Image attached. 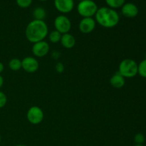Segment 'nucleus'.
<instances>
[{
    "label": "nucleus",
    "instance_id": "26",
    "mask_svg": "<svg viewBox=\"0 0 146 146\" xmlns=\"http://www.w3.org/2000/svg\"><path fill=\"white\" fill-rule=\"evenodd\" d=\"M16 146H27V145H22V144H19V145H17Z\"/></svg>",
    "mask_w": 146,
    "mask_h": 146
},
{
    "label": "nucleus",
    "instance_id": "10",
    "mask_svg": "<svg viewBox=\"0 0 146 146\" xmlns=\"http://www.w3.org/2000/svg\"><path fill=\"white\" fill-rule=\"evenodd\" d=\"M54 6L59 12L67 14L71 12L74 7V0H54Z\"/></svg>",
    "mask_w": 146,
    "mask_h": 146
},
{
    "label": "nucleus",
    "instance_id": "8",
    "mask_svg": "<svg viewBox=\"0 0 146 146\" xmlns=\"http://www.w3.org/2000/svg\"><path fill=\"white\" fill-rule=\"evenodd\" d=\"M39 67V64L37 59L32 56H27L21 60V68L26 72L33 74L35 73Z\"/></svg>",
    "mask_w": 146,
    "mask_h": 146
},
{
    "label": "nucleus",
    "instance_id": "6",
    "mask_svg": "<svg viewBox=\"0 0 146 146\" xmlns=\"http://www.w3.org/2000/svg\"><path fill=\"white\" fill-rule=\"evenodd\" d=\"M55 30L58 31L61 34H67L71 29V22L69 19L65 15H58L54 19Z\"/></svg>",
    "mask_w": 146,
    "mask_h": 146
},
{
    "label": "nucleus",
    "instance_id": "20",
    "mask_svg": "<svg viewBox=\"0 0 146 146\" xmlns=\"http://www.w3.org/2000/svg\"><path fill=\"white\" fill-rule=\"evenodd\" d=\"M145 136L142 133H137L134 136V141L136 145H143L145 142Z\"/></svg>",
    "mask_w": 146,
    "mask_h": 146
},
{
    "label": "nucleus",
    "instance_id": "12",
    "mask_svg": "<svg viewBox=\"0 0 146 146\" xmlns=\"http://www.w3.org/2000/svg\"><path fill=\"white\" fill-rule=\"evenodd\" d=\"M60 42L62 46L65 48H68V49L72 48L76 44L75 37L69 33L62 34Z\"/></svg>",
    "mask_w": 146,
    "mask_h": 146
},
{
    "label": "nucleus",
    "instance_id": "2",
    "mask_svg": "<svg viewBox=\"0 0 146 146\" xmlns=\"http://www.w3.org/2000/svg\"><path fill=\"white\" fill-rule=\"evenodd\" d=\"M96 22L100 26L107 29L116 27L120 21L118 13L113 9L108 7L98 8L95 14Z\"/></svg>",
    "mask_w": 146,
    "mask_h": 146
},
{
    "label": "nucleus",
    "instance_id": "23",
    "mask_svg": "<svg viewBox=\"0 0 146 146\" xmlns=\"http://www.w3.org/2000/svg\"><path fill=\"white\" fill-rule=\"evenodd\" d=\"M51 56L54 59H58V57H59V53L57 52V51H53L52 54H51Z\"/></svg>",
    "mask_w": 146,
    "mask_h": 146
},
{
    "label": "nucleus",
    "instance_id": "7",
    "mask_svg": "<svg viewBox=\"0 0 146 146\" xmlns=\"http://www.w3.org/2000/svg\"><path fill=\"white\" fill-rule=\"evenodd\" d=\"M50 51V46L48 42L43 40L34 43L32 46V53L35 56L42 58L46 56Z\"/></svg>",
    "mask_w": 146,
    "mask_h": 146
},
{
    "label": "nucleus",
    "instance_id": "15",
    "mask_svg": "<svg viewBox=\"0 0 146 146\" xmlns=\"http://www.w3.org/2000/svg\"><path fill=\"white\" fill-rule=\"evenodd\" d=\"M9 67L11 71H19L21 68V61L17 58H11L9 61Z\"/></svg>",
    "mask_w": 146,
    "mask_h": 146
},
{
    "label": "nucleus",
    "instance_id": "17",
    "mask_svg": "<svg viewBox=\"0 0 146 146\" xmlns=\"http://www.w3.org/2000/svg\"><path fill=\"white\" fill-rule=\"evenodd\" d=\"M61 36H62V34L61 33L58 32L56 30H54V31L50 32L49 35H48V38H49L50 41L51 43L56 44V43H58L61 41Z\"/></svg>",
    "mask_w": 146,
    "mask_h": 146
},
{
    "label": "nucleus",
    "instance_id": "3",
    "mask_svg": "<svg viewBox=\"0 0 146 146\" xmlns=\"http://www.w3.org/2000/svg\"><path fill=\"white\" fill-rule=\"evenodd\" d=\"M118 72L125 78H133L138 74V64L131 58H125L119 64Z\"/></svg>",
    "mask_w": 146,
    "mask_h": 146
},
{
    "label": "nucleus",
    "instance_id": "29",
    "mask_svg": "<svg viewBox=\"0 0 146 146\" xmlns=\"http://www.w3.org/2000/svg\"><path fill=\"white\" fill-rule=\"evenodd\" d=\"M1 135H0V143H1Z\"/></svg>",
    "mask_w": 146,
    "mask_h": 146
},
{
    "label": "nucleus",
    "instance_id": "25",
    "mask_svg": "<svg viewBox=\"0 0 146 146\" xmlns=\"http://www.w3.org/2000/svg\"><path fill=\"white\" fill-rule=\"evenodd\" d=\"M3 84H4V78H3V77L0 75V88L2 87Z\"/></svg>",
    "mask_w": 146,
    "mask_h": 146
},
{
    "label": "nucleus",
    "instance_id": "18",
    "mask_svg": "<svg viewBox=\"0 0 146 146\" xmlns=\"http://www.w3.org/2000/svg\"><path fill=\"white\" fill-rule=\"evenodd\" d=\"M138 74L143 78H146V58L138 64Z\"/></svg>",
    "mask_w": 146,
    "mask_h": 146
},
{
    "label": "nucleus",
    "instance_id": "5",
    "mask_svg": "<svg viewBox=\"0 0 146 146\" xmlns=\"http://www.w3.org/2000/svg\"><path fill=\"white\" fill-rule=\"evenodd\" d=\"M44 118L43 110L37 106L30 107L27 113V121L32 125H38L41 123Z\"/></svg>",
    "mask_w": 146,
    "mask_h": 146
},
{
    "label": "nucleus",
    "instance_id": "14",
    "mask_svg": "<svg viewBox=\"0 0 146 146\" xmlns=\"http://www.w3.org/2000/svg\"><path fill=\"white\" fill-rule=\"evenodd\" d=\"M33 17L36 20L44 21V19L46 17V11L43 7H36L33 11Z\"/></svg>",
    "mask_w": 146,
    "mask_h": 146
},
{
    "label": "nucleus",
    "instance_id": "22",
    "mask_svg": "<svg viewBox=\"0 0 146 146\" xmlns=\"http://www.w3.org/2000/svg\"><path fill=\"white\" fill-rule=\"evenodd\" d=\"M55 69L56 71H57L59 74H61L64 71V69H65V67H64V65L61 62H58L55 66Z\"/></svg>",
    "mask_w": 146,
    "mask_h": 146
},
{
    "label": "nucleus",
    "instance_id": "13",
    "mask_svg": "<svg viewBox=\"0 0 146 146\" xmlns=\"http://www.w3.org/2000/svg\"><path fill=\"white\" fill-rule=\"evenodd\" d=\"M125 84V80L123 76H121V74L118 72L115 73L114 75H113L110 78V84L112 86L113 88H123Z\"/></svg>",
    "mask_w": 146,
    "mask_h": 146
},
{
    "label": "nucleus",
    "instance_id": "4",
    "mask_svg": "<svg viewBox=\"0 0 146 146\" xmlns=\"http://www.w3.org/2000/svg\"><path fill=\"white\" fill-rule=\"evenodd\" d=\"M98 9V6L93 0H83L79 1L77 5V11L83 18L93 17L95 16Z\"/></svg>",
    "mask_w": 146,
    "mask_h": 146
},
{
    "label": "nucleus",
    "instance_id": "28",
    "mask_svg": "<svg viewBox=\"0 0 146 146\" xmlns=\"http://www.w3.org/2000/svg\"><path fill=\"white\" fill-rule=\"evenodd\" d=\"M39 1H47V0H39Z\"/></svg>",
    "mask_w": 146,
    "mask_h": 146
},
{
    "label": "nucleus",
    "instance_id": "16",
    "mask_svg": "<svg viewBox=\"0 0 146 146\" xmlns=\"http://www.w3.org/2000/svg\"><path fill=\"white\" fill-rule=\"evenodd\" d=\"M105 1L108 7L115 9L122 7V6L125 4V0H105Z\"/></svg>",
    "mask_w": 146,
    "mask_h": 146
},
{
    "label": "nucleus",
    "instance_id": "11",
    "mask_svg": "<svg viewBox=\"0 0 146 146\" xmlns=\"http://www.w3.org/2000/svg\"><path fill=\"white\" fill-rule=\"evenodd\" d=\"M121 13L126 18H134L138 14V8L133 3H125L121 7Z\"/></svg>",
    "mask_w": 146,
    "mask_h": 146
},
{
    "label": "nucleus",
    "instance_id": "21",
    "mask_svg": "<svg viewBox=\"0 0 146 146\" xmlns=\"http://www.w3.org/2000/svg\"><path fill=\"white\" fill-rule=\"evenodd\" d=\"M7 102V96L4 92L0 91V108H4Z\"/></svg>",
    "mask_w": 146,
    "mask_h": 146
},
{
    "label": "nucleus",
    "instance_id": "30",
    "mask_svg": "<svg viewBox=\"0 0 146 146\" xmlns=\"http://www.w3.org/2000/svg\"><path fill=\"white\" fill-rule=\"evenodd\" d=\"M78 1H83V0H78Z\"/></svg>",
    "mask_w": 146,
    "mask_h": 146
},
{
    "label": "nucleus",
    "instance_id": "9",
    "mask_svg": "<svg viewBox=\"0 0 146 146\" xmlns=\"http://www.w3.org/2000/svg\"><path fill=\"white\" fill-rule=\"evenodd\" d=\"M96 20L92 17L83 18L78 24V29L83 34H90L96 28Z\"/></svg>",
    "mask_w": 146,
    "mask_h": 146
},
{
    "label": "nucleus",
    "instance_id": "24",
    "mask_svg": "<svg viewBox=\"0 0 146 146\" xmlns=\"http://www.w3.org/2000/svg\"><path fill=\"white\" fill-rule=\"evenodd\" d=\"M4 64H3L2 63H1V61H0V75H1V73H2L3 71H4Z\"/></svg>",
    "mask_w": 146,
    "mask_h": 146
},
{
    "label": "nucleus",
    "instance_id": "19",
    "mask_svg": "<svg viewBox=\"0 0 146 146\" xmlns=\"http://www.w3.org/2000/svg\"><path fill=\"white\" fill-rule=\"evenodd\" d=\"M17 4L19 7L23 9L30 7L32 4V0H16Z\"/></svg>",
    "mask_w": 146,
    "mask_h": 146
},
{
    "label": "nucleus",
    "instance_id": "27",
    "mask_svg": "<svg viewBox=\"0 0 146 146\" xmlns=\"http://www.w3.org/2000/svg\"><path fill=\"white\" fill-rule=\"evenodd\" d=\"M135 146H144L143 145H135Z\"/></svg>",
    "mask_w": 146,
    "mask_h": 146
},
{
    "label": "nucleus",
    "instance_id": "1",
    "mask_svg": "<svg viewBox=\"0 0 146 146\" xmlns=\"http://www.w3.org/2000/svg\"><path fill=\"white\" fill-rule=\"evenodd\" d=\"M48 34V26L45 21L41 20H32L27 24L25 29L26 38L32 44L44 40Z\"/></svg>",
    "mask_w": 146,
    "mask_h": 146
}]
</instances>
